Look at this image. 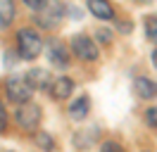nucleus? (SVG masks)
<instances>
[{"label": "nucleus", "mask_w": 157, "mask_h": 152, "mask_svg": "<svg viewBox=\"0 0 157 152\" xmlns=\"http://www.w3.org/2000/svg\"><path fill=\"white\" fill-rule=\"evenodd\" d=\"M45 55H48V59L55 66H59V69H67V66L71 64V59H69V50H67V45H64L59 38H50V40H48V45H45Z\"/></svg>", "instance_id": "obj_6"}, {"label": "nucleus", "mask_w": 157, "mask_h": 152, "mask_svg": "<svg viewBox=\"0 0 157 152\" xmlns=\"http://www.w3.org/2000/svg\"><path fill=\"white\" fill-rule=\"evenodd\" d=\"M95 38H98L100 45H109V43H112V38H114V33H112V28L100 26V28H95Z\"/></svg>", "instance_id": "obj_15"}, {"label": "nucleus", "mask_w": 157, "mask_h": 152, "mask_svg": "<svg viewBox=\"0 0 157 152\" xmlns=\"http://www.w3.org/2000/svg\"><path fill=\"white\" fill-rule=\"evenodd\" d=\"M138 5H147V2H152V0H136Z\"/></svg>", "instance_id": "obj_23"}, {"label": "nucleus", "mask_w": 157, "mask_h": 152, "mask_svg": "<svg viewBox=\"0 0 157 152\" xmlns=\"http://www.w3.org/2000/svg\"><path fill=\"white\" fill-rule=\"evenodd\" d=\"M143 152H147V150H143Z\"/></svg>", "instance_id": "obj_24"}, {"label": "nucleus", "mask_w": 157, "mask_h": 152, "mask_svg": "<svg viewBox=\"0 0 157 152\" xmlns=\"http://www.w3.org/2000/svg\"><path fill=\"white\" fill-rule=\"evenodd\" d=\"M145 38L150 43L157 45V17H147L145 19Z\"/></svg>", "instance_id": "obj_14"}, {"label": "nucleus", "mask_w": 157, "mask_h": 152, "mask_svg": "<svg viewBox=\"0 0 157 152\" xmlns=\"http://www.w3.org/2000/svg\"><path fill=\"white\" fill-rule=\"evenodd\" d=\"M152 64L157 66V50H152Z\"/></svg>", "instance_id": "obj_22"}, {"label": "nucleus", "mask_w": 157, "mask_h": 152, "mask_svg": "<svg viewBox=\"0 0 157 152\" xmlns=\"http://www.w3.org/2000/svg\"><path fill=\"white\" fill-rule=\"evenodd\" d=\"M69 48H71V55L78 57V59H83V62H95L100 57L98 52V43L88 38L86 33H74L71 40H69Z\"/></svg>", "instance_id": "obj_4"}, {"label": "nucleus", "mask_w": 157, "mask_h": 152, "mask_svg": "<svg viewBox=\"0 0 157 152\" xmlns=\"http://www.w3.org/2000/svg\"><path fill=\"white\" fill-rule=\"evenodd\" d=\"M86 7L95 19H102V21L114 19V7L109 5V0H86Z\"/></svg>", "instance_id": "obj_8"}, {"label": "nucleus", "mask_w": 157, "mask_h": 152, "mask_svg": "<svg viewBox=\"0 0 157 152\" xmlns=\"http://www.w3.org/2000/svg\"><path fill=\"white\" fill-rule=\"evenodd\" d=\"M100 152H124V150H121L114 140H105L102 145H100Z\"/></svg>", "instance_id": "obj_18"}, {"label": "nucleus", "mask_w": 157, "mask_h": 152, "mask_svg": "<svg viewBox=\"0 0 157 152\" xmlns=\"http://www.w3.org/2000/svg\"><path fill=\"white\" fill-rule=\"evenodd\" d=\"M117 31L128 33V31H131V21H121V19H117Z\"/></svg>", "instance_id": "obj_20"}, {"label": "nucleus", "mask_w": 157, "mask_h": 152, "mask_svg": "<svg viewBox=\"0 0 157 152\" xmlns=\"http://www.w3.org/2000/svg\"><path fill=\"white\" fill-rule=\"evenodd\" d=\"M17 7H14V0H0V28H7L14 21Z\"/></svg>", "instance_id": "obj_12"}, {"label": "nucleus", "mask_w": 157, "mask_h": 152, "mask_svg": "<svg viewBox=\"0 0 157 152\" xmlns=\"http://www.w3.org/2000/svg\"><path fill=\"white\" fill-rule=\"evenodd\" d=\"M133 93L140 100H155L157 97V83L147 76H136L133 78Z\"/></svg>", "instance_id": "obj_7"}, {"label": "nucleus", "mask_w": 157, "mask_h": 152, "mask_svg": "<svg viewBox=\"0 0 157 152\" xmlns=\"http://www.w3.org/2000/svg\"><path fill=\"white\" fill-rule=\"evenodd\" d=\"M26 78H29V83H31L33 90H50V86H52L48 69H40V66L29 69V71H26Z\"/></svg>", "instance_id": "obj_9"}, {"label": "nucleus", "mask_w": 157, "mask_h": 152, "mask_svg": "<svg viewBox=\"0 0 157 152\" xmlns=\"http://www.w3.org/2000/svg\"><path fill=\"white\" fill-rule=\"evenodd\" d=\"M7 128V109H5V102L0 100V133Z\"/></svg>", "instance_id": "obj_19"}, {"label": "nucleus", "mask_w": 157, "mask_h": 152, "mask_svg": "<svg viewBox=\"0 0 157 152\" xmlns=\"http://www.w3.org/2000/svg\"><path fill=\"white\" fill-rule=\"evenodd\" d=\"M5 95H7V100H10V102H14L17 107H19V104L31 102L33 88H31L26 74H24V76H17V74L10 76V78L5 81Z\"/></svg>", "instance_id": "obj_3"}, {"label": "nucleus", "mask_w": 157, "mask_h": 152, "mask_svg": "<svg viewBox=\"0 0 157 152\" xmlns=\"http://www.w3.org/2000/svg\"><path fill=\"white\" fill-rule=\"evenodd\" d=\"M40 50H43L40 33L31 26H21L17 31V52H19V57L26 59V62H31V59H36L40 55Z\"/></svg>", "instance_id": "obj_1"}, {"label": "nucleus", "mask_w": 157, "mask_h": 152, "mask_svg": "<svg viewBox=\"0 0 157 152\" xmlns=\"http://www.w3.org/2000/svg\"><path fill=\"white\" fill-rule=\"evenodd\" d=\"M14 121L19 124L24 131H36L40 124V107L33 102H26V104H19L17 112H14Z\"/></svg>", "instance_id": "obj_5"}, {"label": "nucleus", "mask_w": 157, "mask_h": 152, "mask_svg": "<svg viewBox=\"0 0 157 152\" xmlns=\"http://www.w3.org/2000/svg\"><path fill=\"white\" fill-rule=\"evenodd\" d=\"M145 124L150 126V128H155V131H157V107L145 109Z\"/></svg>", "instance_id": "obj_16"}, {"label": "nucleus", "mask_w": 157, "mask_h": 152, "mask_svg": "<svg viewBox=\"0 0 157 152\" xmlns=\"http://www.w3.org/2000/svg\"><path fill=\"white\" fill-rule=\"evenodd\" d=\"M90 114V97L88 95H78L74 102L69 104V116L74 121H86Z\"/></svg>", "instance_id": "obj_10"}, {"label": "nucleus", "mask_w": 157, "mask_h": 152, "mask_svg": "<svg viewBox=\"0 0 157 152\" xmlns=\"http://www.w3.org/2000/svg\"><path fill=\"white\" fill-rule=\"evenodd\" d=\"M69 14H71V17H76V19H81V10H76V7H69Z\"/></svg>", "instance_id": "obj_21"}, {"label": "nucleus", "mask_w": 157, "mask_h": 152, "mask_svg": "<svg viewBox=\"0 0 157 152\" xmlns=\"http://www.w3.org/2000/svg\"><path fill=\"white\" fill-rule=\"evenodd\" d=\"M33 140H36V145H38L43 152H55V140H52V135H50V133H45V131H36Z\"/></svg>", "instance_id": "obj_13"}, {"label": "nucleus", "mask_w": 157, "mask_h": 152, "mask_svg": "<svg viewBox=\"0 0 157 152\" xmlns=\"http://www.w3.org/2000/svg\"><path fill=\"white\" fill-rule=\"evenodd\" d=\"M64 14H67V7H64L62 0H48V5L33 14V24L45 28V31H52L55 26H59Z\"/></svg>", "instance_id": "obj_2"}, {"label": "nucleus", "mask_w": 157, "mask_h": 152, "mask_svg": "<svg viewBox=\"0 0 157 152\" xmlns=\"http://www.w3.org/2000/svg\"><path fill=\"white\" fill-rule=\"evenodd\" d=\"M21 2H24L31 12H38V10H43L45 5H48V0H21Z\"/></svg>", "instance_id": "obj_17"}, {"label": "nucleus", "mask_w": 157, "mask_h": 152, "mask_svg": "<svg viewBox=\"0 0 157 152\" xmlns=\"http://www.w3.org/2000/svg\"><path fill=\"white\" fill-rule=\"evenodd\" d=\"M71 93H74V81L69 76H57L52 81V86H50V95L55 100H67Z\"/></svg>", "instance_id": "obj_11"}]
</instances>
